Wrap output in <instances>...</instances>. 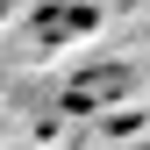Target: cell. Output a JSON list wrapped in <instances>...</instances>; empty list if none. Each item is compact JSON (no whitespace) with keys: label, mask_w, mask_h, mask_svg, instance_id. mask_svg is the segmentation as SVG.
I'll list each match as a JSON object with an SVG mask.
<instances>
[{"label":"cell","mask_w":150,"mask_h":150,"mask_svg":"<svg viewBox=\"0 0 150 150\" xmlns=\"http://www.w3.org/2000/svg\"><path fill=\"white\" fill-rule=\"evenodd\" d=\"M136 150H143V143H136Z\"/></svg>","instance_id":"6da1fadb"}]
</instances>
